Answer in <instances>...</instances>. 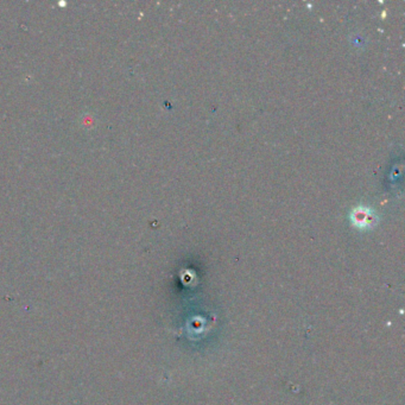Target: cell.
Listing matches in <instances>:
<instances>
[]
</instances>
